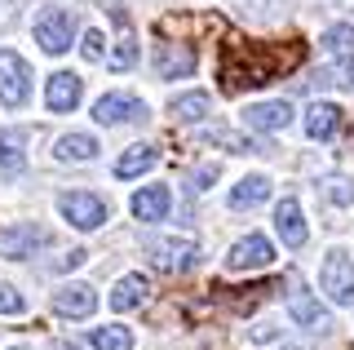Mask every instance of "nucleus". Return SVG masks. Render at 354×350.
<instances>
[{"label": "nucleus", "instance_id": "1", "mask_svg": "<svg viewBox=\"0 0 354 350\" xmlns=\"http://www.w3.org/2000/svg\"><path fill=\"white\" fill-rule=\"evenodd\" d=\"M306 58L301 40H288V45H261V40H230L221 45L217 58V80L226 93H243V89H261V84L279 80Z\"/></svg>", "mask_w": 354, "mask_h": 350}, {"label": "nucleus", "instance_id": "31", "mask_svg": "<svg viewBox=\"0 0 354 350\" xmlns=\"http://www.w3.org/2000/svg\"><path fill=\"white\" fill-rule=\"evenodd\" d=\"M14 350H31V346H14Z\"/></svg>", "mask_w": 354, "mask_h": 350}, {"label": "nucleus", "instance_id": "11", "mask_svg": "<svg viewBox=\"0 0 354 350\" xmlns=\"http://www.w3.org/2000/svg\"><path fill=\"white\" fill-rule=\"evenodd\" d=\"M80 93H84V80L71 71H53L49 84H44V102H49V111H75L80 107Z\"/></svg>", "mask_w": 354, "mask_h": 350}, {"label": "nucleus", "instance_id": "4", "mask_svg": "<svg viewBox=\"0 0 354 350\" xmlns=\"http://www.w3.org/2000/svg\"><path fill=\"white\" fill-rule=\"evenodd\" d=\"M319 288L337 306H354V257L341 253V248H332L324 257V266H319Z\"/></svg>", "mask_w": 354, "mask_h": 350}, {"label": "nucleus", "instance_id": "30", "mask_svg": "<svg viewBox=\"0 0 354 350\" xmlns=\"http://www.w3.org/2000/svg\"><path fill=\"white\" fill-rule=\"evenodd\" d=\"M84 257H88V253H84V248H71V253H66V257L58 261V266H62V270H71V266H80V261H84Z\"/></svg>", "mask_w": 354, "mask_h": 350}, {"label": "nucleus", "instance_id": "25", "mask_svg": "<svg viewBox=\"0 0 354 350\" xmlns=\"http://www.w3.org/2000/svg\"><path fill=\"white\" fill-rule=\"evenodd\" d=\"M324 49L332 53V58H354V27L350 23H341V27H328L324 31Z\"/></svg>", "mask_w": 354, "mask_h": 350}, {"label": "nucleus", "instance_id": "7", "mask_svg": "<svg viewBox=\"0 0 354 350\" xmlns=\"http://www.w3.org/2000/svg\"><path fill=\"white\" fill-rule=\"evenodd\" d=\"M147 116V102L133 93H102L93 102V120L97 125H124V120H142Z\"/></svg>", "mask_w": 354, "mask_h": 350}, {"label": "nucleus", "instance_id": "9", "mask_svg": "<svg viewBox=\"0 0 354 350\" xmlns=\"http://www.w3.org/2000/svg\"><path fill=\"white\" fill-rule=\"evenodd\" d=\"M270 261H274V248H270L266 235H243L239 244L226 253L230 270H261V266H270Z\"/></svg>", "mask_w": 354, "mask_h": 350}, {"label": "nucleus", "instance_id": "22", "mask_svg": "<svg viewBox=\"0 0 354 350\" xmlns=\"http://www.w3.org/2000/svg\"><path fill=\"white\" fill-rule=\"evenodd\" d=\"M155 160H160V151H155V147H129L124 156L115 160V178H138V173L155 169Z\"/></svg>", "mask_w": 354, "mask_h": 350}, {"label": "nucleus", "instance_id": "14", "mask_svg": "<svg viewBox=\"0 0 354 350\" xmlns=\"http://www.w3.org/2000/svg\"><path fill=\"white\" fill-rule=\"evenodd\" d=\"M288 120H292V107L288 102H257L243 111V125L257 129V133H279V129H288Z\"/></svg>", "mask_w": 354, "mask_h": 350}, {"label": "nucleus", "instance_id": "15", "mask_svg": "<svg viewBox=\"0 0 354 350\" xmlns=\"http://www.w3.org/2000/svg\"><path fill=\"white\" fill-rule=\"evenodd\" d=\"M155 71L164 80H177V75L195 71V49L191 45H155Z\"/></svg>", "mask_w": 354, "mask_h": 350}, {"label": "nucleus", "instance_id": "21", "mask_svg": "<svg viewBox=\"0 0 354 350\" xmlns=\"http://www.w3.org/2000/svg\"><path fill=\"white\" fill-rule=\"evenodd\" d=\"M270 200V178H261V173H252V178H243L235 191H230V204L235 209H257V204Z\"/></svg>", "mask_w": 354, "mask_h": 350}, {"label": "nucleus", "instance_id": "8", "mask_svg": "<svg viewBox=\"0 0 354 350\" xmlns=\"http://www.w3.org/2000/svg\"><path fill=\"white\" fill-rule=\"evenodd\" d=\"M44 226H36V222H18V226H5V231H0V257H31L36 253V248L44 244Z\"/></svg>", "mask_w": 354, "mask_h": 350}, {"label": "nucleus", "instance_id": "3", "mask_svg": "<svg viewBox=\"0 0 354 350\" xmlns=\"http://www.w3.org/2000/svg\"><path fill=\"white\" fill-rule=\"evenodd\" d=\"M31 98V67L27 58L14 49H0V102L9 107V111H18V107H27Z\"/></svg>", "mask_w": 354, "mask_h": 350}, {"label": "nucleus", "instance_id": "20", "mask_svg": "<svg viewBox=\"0 0 354 350\" xmlns=\"http://www.w3.org/2000/svg\"><path fill=\"white\" fill-rule=\"evenodd\" d=\"M288 315H292L301 328H315V333H324V328H328V311L310 297V293H292V297H288Z\"/></svg>", "mask_w": 354, "mask_h": 350}, {"label": "nucleus", "instance_id": "23", "mask_svg": "<svg viewBox=\"0 0 354 350\" xmlns=\"http://www.w3.org/2000/svg\"><path fill=\"white\" fill-rule=\"evenodd\" d=\"M88 346L93 350H133V328H124V324L93 328V333H88Z\"/></svg>", "mask_w": 354, "mask_h": 350}, {"label": "nucleus", "instance_id": "28", "mask_svg": "<svg viewBox=\"0 0 354 350\" xmlns=\"http://www.w3.org/2000/svg\"><path fill=\"white\" fill-rule=\"evenodd\" d=\"M324 187H328V200H337V204H354V182H350V178H328Z\"/></svg>", "mask_w": 354, "mask_h": 350}, {"label": "nucleus", "instance_id": "27", "mask_svg": "<svg viewBox=\"0 0 354 350\" xmlns=\"http://www.w3.org/2000/svg\"><path fill=\"white\" fill-rule=\"evenodd\" d=\"M27 311V302H22V293L14 284H0V315H22Z\"/></svg>", "mask_w": 354, "mask_h": 350}, {"label": "nucleus", "instance_id": "24", "mask_svg": "<svg viewBox=\"0 0 354 350\" xmlns=\"http://www.w3.org/2000/svg\"><path fill=\"white\" fill-rule=\"evenodd\" d=\"M97 156V138H88V133H66L58 138V160H93Z\"/></svg>", "mask_w": 354, "mask_h": 350}, {"label": "nucleus", "instance_id": "26", "mask_svg": "<svg viewBox=\"0 0 354 350\" xmlns=\"http://www.w3.org/2000/svg\"><path fill=\"white\" fill-rule=\"evenodd\" d=\"M173 116L177 120H204L208 116V93H182V98H173Z\"/></svg>", "mask_w": 354, "mask_h": 350}, {"label": "nucleus", "instance_id": "29", "mask_svg": "<svg viewBox=\"0 0 354 350\" xmlns=\"http://www.w3.org/2000/svg\"><path fill=\"white\" fill-rule=\"evenodd\" d=\"M80 49H84L88 62H102V53H106V49H102V31H84V45H80Z\"/></svg>", "mask_w": 354, "mask_h": 350}, {"label": "nucleus", "instance_id": "2", "mask_svg": "<svg viewBox=\"0 0 354 350\" xmlns=\"http://www.w3.org/2000/svg\"><path fill=\"white\" fill-rule=\"evenodd\" d=\"M31 31H36V45L58 58V53H66V49H71V40H75V14L49 5V9H40V14H36Z\"/></svg>", "mask_w": 354, "mask_h": 350}, {"label": "nucleus", "instance_id": "17", "mask_svg": "<svg viewBox=\"0 0 354 350\" xmlns=\"http://www.w3.org/2000/svg\"><path fill=\"white\" fill-rule=\"evenodd\" d=\"M147 293H151V284L142 270H133V275H124L111 288V311H138L142 302H147Z\"/></svg>", "mask_w": 354, "mask_h": 350}, {"label": "nucleus", "instance_id": "6", "mask_svg": "<svg viewBox=\"0 0 354 350\" xmlns=\"http://www.w3.org/2000/svg\"><path fill=\"white\" fill-rule=\"evenodd\" d=\"M199 257V244L191 235H169V239H155L151 244V261L160 270H169V275H182V270H191Z\"/></svg>", "mask_w": 354, "mask_h": 350}, {"label": "nucleus", "instance_id": "13", "mask_svg": "<svg viewBox=\"0 0 354 350\" xmlns=\"http://www.w3.org/2000/svg\"><path fill=\"white\" fill-rule=\"evenodd\" d=\"M133 217L138 222H164L169 217V209H173V191L169 187H142L138 195H133Z\"/></svg>", "mask_w": 354, "mask_h": 350}, {"label": "nucleus", "instance_id": "12", "mask_svg": "<svg viewBox=\"0 0 354 350\" xmlns=\"http://www.w3.org/2000/svg\"><path fill=\"white\" fill-rule=\"evenodd\" d=\"M274 231H279V239L288 248H301L306 244V217H301V204L292 200V195H283L279 200V209H274Z\"/></svg>", "mask_w": 354, "mask_h": 350}, {"label": "nucleus", "instance_id": "10", "mask_svg": "<svg viewBox=\"0 0 354 350\" xmlns=\"http://www.w3.org/2000/svg\"><path fill=\"white\" fill-rule=\"evenodd\" d=\"M53 311H58L62 320H88V315L97 311V293L88 288V284H62V288L53 293Z\"/></svg>", "mask_w": 354, "mask_h": 350}, {"label": "nucleus", "instance_id": "18", "mask_svg": "<svg viewBox=\"0 0 354 350\" xmlns=\"http://www.w3.org/2000/svg\"><path fill=\"white\" fill-rule=\"evenodd\" d=\"M337 129H341V107L337 102H315L306 111V133L315 138V142H328Z\"/></svg>", "mask_w": 354, "mask_h": 350}, {"label": "nucleus", "instance_id": "16", "mask_svg": "<svg viewBox=\"0 0 354 350\" xmlns=\"http://www.w3.org/2000/svg\"><path fill=\"white\" fill-rule=\"evenodd\" d=\"M27 129H5L0 133V178H18L27 169Z\"/></svg>", "mask_w": 354, "mask_h": 350}, {"label": "nucleus", "instance_id": "19", "mask_svg": "<svg viewBox=\"0 0 354 350\" xmlns=\"http://www.w3.org/2000/svg\"><path fill=\"white\" fill-rule=\"evenodd\" d=\"M111 18H115V27H120L115 53H111V67H115V71H129L133 62H138V40H133V23H129L124 9H111Z\"/></svg>", "mask_w": 354, "mask_h": 350}, {"label": "nucleus", "instance_id": "5", "mask_svg": "<svg viewBox=\"0 0 354 350\" xmlns=\"http://www.w3.org/2000/svg\"><path fill=\"white\" fill-rule=\"evenodd\" d=\"M58 213L75 226V231H97V226L111 217L106 200H102V195H93V191H66L62 200H58Z\"/></svg>", "mask_w": 354, "mask_h": 350}]
</instances>
